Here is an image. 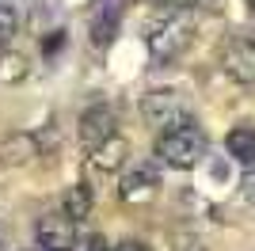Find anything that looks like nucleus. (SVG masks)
I'll return each mask as SVG.
<instances>
[{
	"instance_id": "nucleus-11",
	"label": "nucleus",
	"mask_w": 255,
	"mask_h": 251,
	"mask_svg": "<svg viewBox=\"0 0 255 251\" xmlns=\"http://www.w3.org/2000/svg\"><path fill=\"white\" fill-rule=\"evenodd\" d=\"M34 152H38V141H34L31 133H11L8 141L0 145V167L27 164V160H34Z\"/></svg>"
},
{
	"instance_id": "nucleus-8",
	"label": "nucleus",
	"mask_w": 255,
	"mask_h": 251,
	"mask_svg": "<svg viewBox=\"0 0 255 251\" xmlns=\"http://www.w3.org/2000/svg\"><path fill=\"white\" fill-rule=\"evenodd\" d=\"M88 164L96 167V171H103V175H115V171H122V167L129 164V141L122 133L107 137L103 145H96L92 152H88Z\"/></svg>"
},
{
	"instance_id": "nucleus-1",
	"label": "nucleus",
	"mask_w": 255,
	"mask_h": 251,
	"mask_svg": "<svg viewBox=\"0 0 255 251\" xmlns=\"http://www.w3.org/2000/svg\"><path fill=\"white\" fill-rule=\"evenodd\" d=\"M194 38V19L187 11H164L145 27V46H149V57L156 65H171Z\"/></svg>"
},
{
	"instance_id": "nucleus-14",
	"label": "nucleus",
	"mask_w": 255,
	"mask_h": 251,
	"mask_svg": "<svg viewBox=\"0 0 255 251\" xmlns=\"http://www.w3.org/2000/svg\"><path fill=\"white\" fill-rule=\"evenodd\" d=\"M15 31H19V15H15V8L0 4V50H8V46H11Z\"/></svg>"
},
{
	"instance_id": "nucleus-6",
	"label": "nucleus",
	"mask_w": 255,
	"mask_h": 251,
	"mask_svg": "<svg viewBox=\"0 0 255 251\" xmlns=\"http://www.w3.org/2000/svg\"><path fill=\"white\" fill-rule=\"evenodd\" d=\"M34 240L42 251H76V221L65 209H50L34 221Z\"/></svg>"
},
{
	"instance_id": "nucleus-9",
	"label": "nucleus",
	"mask_w": 255,
	"mask_h": 251,
	"mask_svg": "<svg viewBox=\"0 0 255 251\" xmlns=\"http://www.w3.org/2000/svg\"><path fill=\"white\" fill-rule=\"evenodd\" d=\"M118 23H122V4L115 0H96V8H92V42H96L99 50H107L118 34Z\"/></svg>"
},
{
	"instance_id": "nucleus-7",
	"label": "nucleus",
	"mask_w": 255,
	"mask_h": 251,
	"mask_svg": "<svg viewBox=\"0 0 255 251\" xmlns=\"http://www.w3.org/2000/svg\"><path fill=\"white\" fill-rule=\"evenodd\" d=\"M118 133V115L111 103H92L80 111V118H76V137H80V145L92 152L96 145H103L107 137Z\"/></svg>"
},
{
	"instance_id": "nucleus-12",
	"label": "nucleus",
	"mask_w": 255,
	"mask_h": 251,
	"mask_svg": "<svg viewBox=\"0 0 255 251\" xmlns=\"http://www.w3.org/2000/svg\"><path fill=\"white\" fill-rule=\"evenodd\" d=\"M92 206H96V190L88 187V183H76V187H69L65 190V202H61V209L69 213V217L80 225L84 217H92Z\"/></svg>"
},
{
	"instance_id": "nucleus-3",
	"label": "nucleus",
	"mask_w": 255,
	"mask_h": 251,
	"mask_svg": "<svg viewBox=\"0 0 255 251\" xmlns=\"http://www.w3.org/2000/svg\"><path fill=\"white\" fill-rule=\"evenodd\" d=\"M137 111H141V122L149 126L152 133H168V129H179V126L194 122L187 95L175 92V88H152V92H145Z\"/></svg>"
},
{
	"instance_id": "nucleus-10",
	"label": "nucleus",
	"mask_w": 255,
	"mask_h": 251,
	"mask_svg": "<svg viewBox=\"0 0 255 251\" xmlns=\"http://www.w3.org/2000/svg\"><path fill=\"white\" fill-rule=\"evenodd\" d=\"M225 148L236 164L244 167H255V126H233L225 133Z\"/></svg>"
},
{
	"instance_id": "nucleus-13",
	"label": "nucleus",
	"mask_w": 255,
	"mask_h": 251,
	"mask_svg": "<svg viewBox=\"0 0 255 251\" xmlns=\"http://www.w3.org/2000/svg\"><path fill=\"white\" fill-rule=\"evenodd\" d=\"M31 76V57L19 50H0V84H23Z\"/></svg>"
},
{
	"instance_id": "nucleus-19",
	"label": "nucleus",
	"mask_w": 255,
	"mask_h": 251,
	"mask_svg": "<svg viewBox=\"0 0 255 251\" xmlns=\"http://www.w3.org/2000/svg\"><path fill=\"white\" fill-rule=\"evenodd\" d=\"M88 251H107V244H103V236H96V240L88 244Z\"/></svg>"
},
{
	"instance_id": "nucleus-18",
	"label": "nucleus",
	"mask_w": 255,
	"mask_h": 251,
	"mask_svg": "<svg viewBox=\"0 0 255 251\" xmlns=\"http://www.w3.org/2000/svg\"><path fill=\"white\" fill-rule=\"evenodd\" d=\"M111 251H152L145 240H122V244H115Z\"/></svg>"
},
{
	"instance_id": "nucleus-5",
	"label": "nucleus",
	"mask_w": 255,
	"mask_h": 251,
	"mask_svg": "<svg viewBox=\"0 0 255 251\" xmlns=\"http://www.w3.org/2000/svg\"><path fill=\"white\" fill-rule=\"evenodd\" d=\"M221 69L236 84H255V31H240L225 42Z\"/></svg>"
},
{
	"instance_id": "nucleus-17",
	"label": "nucleus",
	"mask_w": 255,
	"mask_h": 251,
	"mask_svg": "<svg viewBox=\"0 0 255 251\" xmlns=\"http://www.w3.org/2000/svg\"><path fill=\"white\" fill-rule=\"evenodd\" d=\"M164 8H171V11H191V8H198L202 0H160Z\"/></svg>"
},
{
	"instance_id": "nucleus-2",
	"label": "nucleus",
	"mask_w": 255,
	"mask_h": 251,
	"mask_svg": "<svg viewBox=\"0 0 255 251\" xmlns=\"http://www.w3.org/2000/svg\"><path fill=\"white\" fill-rule=\"evenodd\" d=\"M210 152V141L198 129V122H187L179 129H168V133H156V164L175 167V171H194V167L206 160Z\"/></svg>"
},
{
	"instance_id": "nucleus-16",
	"label": "nucleus",
	"mask_w": 255,
	"mask_h": 251,
	"mask_svg": "<svg viewBox=\"0 0 255 251\" xmlns=\"http://www.w3.org/2000/svg\"><path fill=\"white\" fill-rule=\"evenodd\" d=\"M240 194H244V202L255 209V167L244 171V179H240Z\"/></svg>"
},
{
	"instance_id": "nucleus-20",
	"label": "nucleus",
	"mask_w": 255,
	"mask_h": 251,
	"mask_svg": "<svg viewBox=\"0 0 255 251\" xmlns=\"http://www.w3.org/2000/svg\"><path fill=\"white\" fill-rule=\"evenodd\" d=\"M248 4H252V11H255V0H248Z\"/></svg>"
},
{
	"instance_id": "nucleus-15",
	"label": "nucleus",
	"mask_w": 255,
	"mask_h": 251,
	"mask_svg": "<svg viewBox=\"0 0 255 251\" xmlns=\"http://www.w3.org/2000/svg\"><path fill=\"white\" fill-rule=\"evenodd\" d=\"M171 251H206L202 236H194V232H175L171 236Z\"/></svg>"
},
{
	"instance_id": "nucleus-21",
	"label": "nucleus",
	"mask_w": 255,
	"mask_h": 251,
	"mask_svg": "<svg viewBox=\"0 0 255 251\" xmlns=\"http://www.w3.org/2000/svg\"><path fill=\"white\" fill-rule=\"evenodd\" d=\"M0 251H8V248H4V244H0Z\"/></svg>"
},
{
	"instance_id": "nucleus-4",
	"label": "nucleus",
	"mask_w": 255,
	"mask_h": 251,
	"mask_svg": "<svg viewBox=\"0 0 255 251\" xmlns=\"http://www.w3.org/2000/svg\"><path fill=\"white\" fill-rule=\"evenodd\" d=\"M160 164L156 160H133L118 171V198L126 206H145L160 194Z\"/></svg>"
}]
</instances>
